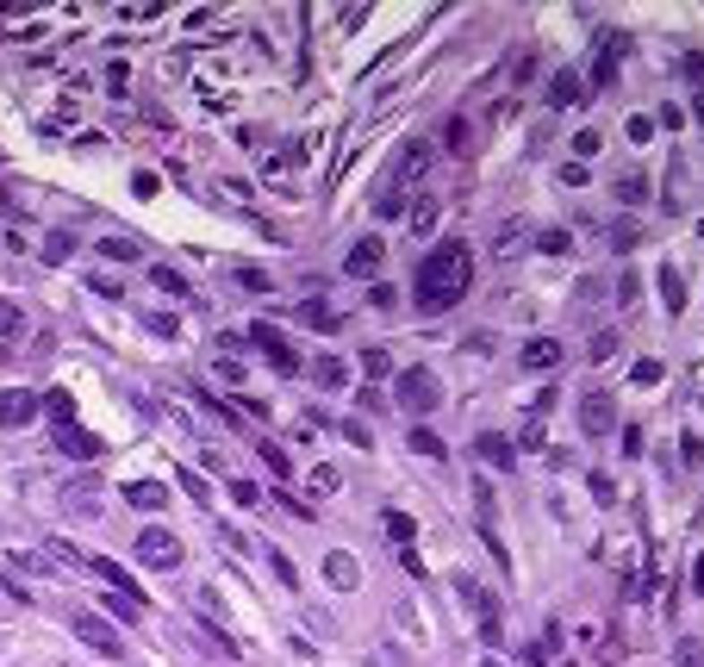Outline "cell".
<instances>
[{
	"label": "cell",
	"mask_w": 704,
	"mask_h": 667,
	"mask_svg": "<svg viewBox=\"0 0 704 667\" xmlns=\"http://www.w3.org/2000/svg\"><path fill=\"white\" fill-rule=\"evenodd\" d=\"M524 667H549V655H543V643H537V649H524Z\"/></svg>",
	"instance_id": "56"
},
{
	"label": "cell",
	"mask_w": 704,
	"mask_h": 667,
	"mask_svg": "<svg viewBox=\"0 0 704 667\" xmlns=\"http://www.w3.org/2000/svg\"><path fill=\"white\" fill-rule=\"evenodd\" d=\"M518 244H530V219H505L493 231V256H518Z\"/></svg>",
	"instance_id": "20"
},
{
	"label": "cell",
	"mask_w": 704,
	"mask_h": 667,
	"mask_svg": "<svg viewBox=\"0 0 704 667\" xmlns=\"http://www.w3.org/2000/svg\"><path fill=\"white\" fill-rule=\"evenodd\" d=\"M368 306H374V312H393V306H399V293H393V287H374V293H368Z\"/></svg>",
	"instance_id": "52"
},
{
	"label": "cell",
	"mask_w": 704,
	"mask_h": 667,
	"mask_svg": "<svg viewBox=\"0 0 704 667\" xmlns=\"http://www.w3.org/2000/svg\"><path fill=\"white\" fill-rule=\"evenodd\" d=\"M393 400L406 405V411H436V405H442V381H436V368H399V381H393Z\"/></svg>",
	"instance_id": "3"
},
{
	"label": "cell",
	"mask_w": 704,
	"mask_h": 667,
	"mask_svg": "<svg viewBox=\"0 0 704 667\" xmlns=\"http://www.w3.org/2000/svg\"><path fill=\"white\" fill-rule=\"evenodd\" d=\"M381 531L393 536V542H399V549H412V536H418V524H412V518H406V512H381Z\"/></svg>",
	"instance_id": "31"
},
{
	"label": "cell",
	"mask_w": 704,
	"mask_h": 667,
	"mask_svg": "<svg viewBox=\"0 0 704 667\" xmlns=\"http://www.w3.org/2000/svg\"><path fill=\"white\" fill-rule=\"evenodd\" d=\"M343 437H349V449H368L374 437H368V424L362 418H343Z\"/></svg>",
	"instance_id": "47"
},
{
	"label": "cell",
	"mask_w": 704,
	"mask_h": 667,
	"mask_svg": "<svg viewBox=\"0 0 704 667\" xmlns=\"http://www.w3.org/2000/svg\"><path fill=\"white\" fill-rule=\"evenodd\" d=\"M132 549H138V561H143V567H156V574H168V567H181V561H187L181 536H175V531H162V524H143Z\"/></svg>",
	"instance_id": "4"
},
{
	"label": "cell",
	"mask_w": 704,
	"mask_h": 667,
	"mask_svg": "<svg viewBox=\"0 0 704 667\" xmlns=\"http://www.w3.org/2000/svg\"><path fill=\"white\" fill-rule=\"evenodd\" d=\"M150 281H156L162 293H175V299H187V293H193V287H187V274H181V268H168V263L150 268Z\"/></svg>",
	"instance_id": "30"
},
{
	"label": "cell",
	"mask_w": 704,
	"mask_h": 667,
	"mask_svg": "<svg viewBox=\"0 0 704 667\" xmlns=\"http://www.w3.org/2000/svg\"><path fill=\"white\" fill-rule=\"evenodd\" d=\"M324 580H331V593H356V586H362L356 555H349V549H331V555H324Z\"/></svg>",
	"instance_id": "11"
},
{
	"label": "cell",
	"mask_w": 704,
	"mask_h": 667,
	"mask_svg": "<svg viewBox=\"0 0 704 667\" xmlns=\"http://www.w3.org/2000/svg\"><path fill=\"white\" fill-rule=\"evenodd\" d=\"M661 212H686V156H680V150H674L667 181H661Z\"/></svg>",
	"instance_id": "13"
},
{
	"label": "cell",
	"mask_w": 704,
	"mask_h": 667,
	"mask_svg": "<svg viewBox=\"0 0 704 667\" xmlns=\"http://www.w3.org/2000/svg\"><path fill=\"white\" fill-rule=\"evenodd\" d=\"M256 449H262V462H269V468H275L281 481H287V474H293V455H287L281 443H256Z\"/></svg>",
	"instance_id": "43"
},
{
	"label": "cell",
	"mask_w": 704,
	"mask_h": 667,
	"mask_svg": "<svg viewBox=\"0 0 704 667\" xmlns=\"http://www.w3.org/2000/svg\"><path fill=\"white\" fill-rule=\"evenodd\" d=\"M356 400H362V411H381V405H387V394H381V387H362Z\"/></svg>",
	"instance_id": "54"
},
{
	"label": "cell",
	"mask_w": 704,
	"mask_h": 667,
	"mask_svg": "<svg viewBox=\"0 0 704 667\" xmlns=\"http://www.w3.org/2000/svg\"><path fill=\"white\" fill-rule=\"evenodd\" d=\"M692 586H699V593H704V555H699V567H692Z\"/></svg>",
	"instance_id": "57"
},
{
	"label": "cell",
	"mask_w": 704,
	"mask_h": 667,
	"mask_svg": "<svg viewBox=\"0 0 704 667\" xmlns=\"http://www.w3.org/2000/svg\"><path fill=\"white\" fill-rule=\"evenodd\" d=\"M38 400H44V411H50L56 424H75V400H69L63 387H56V394H38Z\"/></svg>",
	"instance_id": "37"
},
{
	"label": "cell",
	"mask_w": 704,
	"mask_h": 667,
	"mask_svg": "<svg viewBox=\"0 0 704 667\" xmlns=\"http://www.w3.org/2000/svg\"><path fill=\"white\" fill-rule=\"evenodd\" d=\"M617 306H642V274H636V268L617 274Z\"/></svg>",
	"instance_id": "38"
},
{
	"label": "cell",
	"mask_w": 704,
	"mask_h": 667,
	"mask_svg": "<svg viewBox=\"0 0 704 667\" xmlns=\"http://www.w3.org/2000/svg\"><path fill=\"white\" fill-rule=\"evenodd\" d=\"M69 630H75V637H82L94 655H107V662H119V655H125V637H119V630H113L100 611H75V618H69Z\"/></svg>",
	"instance_id": "5"
},
{
	"label": "cell",
	"mask_w": 704,
	"mask_h": 667,
	"mask_svg": "<svg viewBox=\"0 0 704 667\" xmlns=\"http://www.w3.org/2000/svg\"><path fill=\"white\" fill-rule=\"evenodd\" d=\"M374 212H381V219H399V212H406V194L381 187V194H374Z\"/></svg>",
	"instance_id": "44"
},
{
	"label": "cell",
	"mask_w": 704,
	"mask_h": 667,
	"mask_svg": "<svg viewBox=\"0 0 704 667\" xmlns=\"http://www.w3.org/2000/svg\"><path fill=\"white\" fill-rule=\"evenodd\" d=\"M474 455H480L486 468H499V474H505V468L518 462V449H511V437H493V430H480V437H474Z\"/></svg>",
	"instance_id": "14"
},
{
	"label": "cell",
	"mask_w": 704,
	"mask_h": 667,
	"mask_svg": "<svg viewBox=\"0 0 704 667\" xmlns=\"http://www.w3.org/2000/svg\"><path fill=\"white\" fill-rule=\"evenodd\" d=\"M100 256H113V263H138L143 244H138V238H125V231H113V238H100Z\"/></svg>",
	"instance_id": "26"
},
{
	"label": "cell",
	"mask_w": 704,
	"mask_h": 667,
	"mask_svg": "<svg viewBox=\"0 0 704 667\" xmlns=\"http://www.w3.org/2000/svg\"><path fill=\"white\" fill-rule=\"evenodd\" d=\"M530 244H537L543 256H567V250H573V231H567V225H543V231H530Z\"/></svg>",
	"instance_id": "22"
},
{
	"label": "cell",
	"mask_w": 704,
	"mask_h": 667,
	"mask_svg": "<svg viewBox=\"0 0 704 667\" xmlns=\"http://www.w3.org/2000/svg\"><path fill=\"white\" fill-rule=\"evenodd\" d=\"M38 256H44L50 268H56V263H69V256H75V238H69V231H50V238L38 244Z\"/></svg>",
	"instance_id": "29"
},
{
	"label": "cell",
	"mask_w": 704,
	"mask_h": 667,
	"mask_svg": "<svg viewBox=\"0 0 704 667\" xmlns=\"http://www.w3.org/2000/svg\"><path fill=\"white\" fill-rule=\"evenodd\" d=\"M6 561H13V567H25V574H44V567H50V561H44V555H31V549H13Z\"/></svg>",
	"instance_id": "48"
},
{
	"label": "cell",
	"mask_w": 704,
	"mask_h": 667,
	"mask_svg": "<svg viewBox=\"0 0 704 667\" xmlns=\"http://www.w3.org/2000/svg\"><path fill=\"white\" fill-rule=\"evenodd\" d=\"M299 325H312V331H337V325H343V312H331V306L305 299V306H299Z\"/></svg>",
	"instance_id": "28"
},
{
	"label": "cell",
	"mask_w": 704,
	"mask_h": 667,
	"mask_svg": "<svg viewBox=\"0 0 704 667\" xmlns=\"http://www.w3.org/2000/svg\"><path fill=\"white\" fill-rule=\"evenodd\" d=\"M312 381H318V387H343V381H349V368H343L337 356H318V362H312Z\"/></svg>",
	"instance_id": "33"
},
{
	"label": "cell",
	"mask_w": 704,
	"mask_h": 667,
	"mask_svg": "<svg viewBox=\"0 0 704 667\" xmlns=\"http://www.w3.org/2000/svg\"><path fill=\"white\" fill-rule=\"evenodd\" d=\"M412 449H418V455H430V462H442V455H449V449H442L430 430H412Z\"/></svg>",
	"instance_id": "46"
},
{
	"label": "cell",
	"mask_w": 704,
	"mask_h": 667,
	"mask_svg": "<svg viewBox=\"0 0 704 667\" xmlns=\"http://www.w3.org/2000/svg\"><path fill=\"white\" fill-rule=\"evenodd\" d=\"M175 481H181V493H187V499H193V506H212V487H206V481H200V468H181V474H175Z\"/></svg>",
	"instance_id": "35"
},
{
	"label": "cell",
	"mask_w": 704,
	"mask_h": 667,
	"mask_svg": "<svg viewBox=\"0 0 704 667\" xmlns=\"http://www.w3.org/2000/svg\"><path fill=\"white\" fill-rule=\"evenodd\" d=\"M580 424H586V437L617 430V405H611V394H586V400H580Z\"/></svg>",
	"instance_id": "9"
},
{
	"label": "cell",
	"mask_w": 704,
	"mask_h": 667,
	"mask_svg": "<svg viewBox=\"0 0 704 667\" xmlns=\"http://www.w3.org/2000/svg\"><path fill=\"white\" fill-rule=\"evenodd\" d=\"M699 238H704V219H699Z\"/></svg>",
	"instance_id": "59"
},
{
	"label": "cell",
	"mask_w": 704,
	"mask_h": 667,
	"mask_svg": "<svg viewBox=\"0 0 704 667\" xmlns=\"http://www.w3.org/2000/svg\"><path fill=\"white\" fill-rule=\"evenodd\" d=\"M442 143H449V156H468V119H449L442 126Z\"/></svg>",
	"instance_id": "42"
},
{
	"label": "cell",
	"mask_w": 704,
	"mask_h": 667,
	"mask_svg": "<svg viewBox=\"0 0 704 667\" xmlns=\"http://www.w3.org/2000/svg\"><path fill=\"white\" fill-rule=\"evenodd\" d=\"M680 449H686V468H704V443H699V437H686Z\"/></svg>",
	"instance_id": "55"
},
{
	"label": "cell",
	"mask_w": 704,
	"mask_h": 667,
	"mask_svg": "<svg viewBox=\"0 0 704 667\" xmlns=\"http://www.w3.org/2000/svg\"><path fill=\"white\" fill-rule=\"evenodd\" d=\"M250 343H256V350H262V356H269V362H275L281 375H293V368H299V356L287 350V337L275 331V325H269V318H250Z\"/></svg>",
	"instance_id": "7"
},
{
	"label": "cell",
	"mask_w": 704,
	"mask_h": 667,
	"mask_svg": "<svg viewBox=\"0 0 704 667\" xmlns=\"http://www.w3.org/2000/svg\"><path fill=\"white\" fill-rule=\"evenodd\" d=\"M219 542H225L231 555H250V536H244V531H231V524H219Z\"/></svg>",
	"instance_id": "49"
},
{
	"label": "cell",
	"mask_w": 704,
	"mask_h": 667,
	"mask_svg": "<svg viewBox=\"0 0 704 667\" xmlns=\"http://www.w3.org/2000/svg\"><path fill=\"white\" fill-rule=\"evenodd\" d=\"M125 506H138V512H162V506H168V487H162V481H125Z\"/></svg>",
	"instance_id": "18"
},
{
	"label": "cell",
	"mask_w": 704,
	"mask_h": 667,
	"mask_svg": "<svg viewBox=\"0 0 704 667\" xmlns=\"http://www.w3.org/2000/svg\"><path fill=\"white\" fill-rule=\"evenodd\" d=\"M436 169V143H424V137H412V143H399V156L387 162V181L381 187H393V194H406V187H418L424 175Z\"/></svg>",
	"instance_id": "2"
},
{
	"label": "cell",
	"mask_w": 704,
	"mask_h": 667,
	"mask_svg": "<svg viewBox=\"0 0 704 667\" xmlns=\"http://www.w3.org/2000/svg\"><path fill=\"white\" fill-rule=\"evenodd\" d=\"M562 356H567V350H562V343H555V337H530L518 362H524L530 375H555V368H562Z\"/></svg>",
	"instance_id": "12"
},
{
	"label": "cell",
	"mask_w": 704,
	"mask_h": 667,
	"mask_svg": "<svg viewBox=\"0 0 704 667\" xmlns=\"http://www.w3.org/2000/svg\"><path fill=\"white\" fill-rule=\"evenodd\" d=\"M362 368H368V381H381V375H393V356L374 343V350H362Z\"/></svg>",
	"instance_id": "40"
},
{
	"label": "cell",
	"mask_w": 704,
	"mask_h": 667,
	"mask_svg": "<svg viewBox=\"0 0 704 667\" xmlns=\"http://www.w3.org/2000/svg\"><path fill=\"white\" fill-rule=\"evenodd\" d=\"M381 263H387V244H381V238H356V244H349V256H343V268H349L356 281H374Z\"/></svg>",
	"instance_id": "8"
},
{
	"label": "cell",
	"mask_w": 704,
	"mask_h": 667,
	"mask_svg": "<svg viewBox=\"0 0 704 667\" xmlns=\"http://www.w3.org/2000/svg\"><path fill=\"white\" fill-rule=\"evenodd\" d=\"M468 287H474V250L461 238H449V244H436L418 263L412 299H418V312H449V306L468 299Z\"/></svg>",
	"instance_id": "1"
},
{
	"label": "cell",
	"mask_w": 704,
	"mask_h": 667,
	"mask_svg": "<svg viewBox=\"0 0 704 667\" xmlns=\"http://www.w3.org/2000/svg\"><path fill=\"white\" fill-rule=\"evenodd\" d=\"M623 655H630V649H623V637L611 630V637H605V649H598V662H623Z\"/></svg>",
	"instance_id": "53"
},
{
	"label": "cell",
	"mask_w": 704,
	"mask_h": 667,
	"mask_svg": "<svg viewBox=\"0 0 704 667\" xmlns=\"http://www.w3.org/2000/svg\"><path fill=\"white\" fill-rule=\"evenodd\" d=\"M125 88H132V69L113 63V69H107V94H125Z\"/></svg>",
	"instance_id": "50"
},
{
	"label": "cell",
	"mask_w": 704,
	"mask_h": 667,
	"mask_svg": "<svg viewBox=\"0 0 704 667\" xmlns=\"http://www.w3.org/2000/svg\"><path fill=\"white\" fill-rule=\"evenodd\" d=\"M100 605H107L119 624H143V599H132V593H100Z\"/></svg>",
	"instance_id": "24"
},
{
	"label": "cell",
	"mask_w": 704,
	"mask_h": 667,
	"mask_svg": "<svg viewBox=\"0 0 704 667\" xmlns=\"http://www.w3.org/2000/svg\"><path fill=\"white\" fill-rule=\"evenodd\" d=\"M237 287H244V293H275V274H269V268H256V263H244V268H237Z\"/></svg>",
	"instance_id": "34"
},
{
	"label": "cell",
	"mask_w": 704,
	"mask_h": 667,
	"mask_svg": "<svg viewBox=\"0 0 704 667\" xmlns=\"http://www.w3.org/2000/svg\"><path fill=\"white\" fill-rule=\"evenodd\" d=\"M269 561H275V574H281V586H287V593H299V586H305V574H299V567L287 561L281 549H269Z\"/></svg>",
	"instance_id": "39"
},
{
	"label": "cell",
	"mask_w": 704,
	"mask_h": 667,
	"mask_svg": "<svg viewBox=\"0 0 704 667\" xmlns=\"http://www.w3.org/2000/svg\"><path fill=\"white\" fill-rule=\"evenodd\" d=\"M337 487H343V474H337V468H331V462H318V468H312V474H305V499H331V493H337Z\"/></svg>",
	"instance_id": "23"
},
{
	"label": "cell",
	"mask_w": 704,
	"mask_h": 667,
	"mask_svg": "<svg viewBox=\"0 0 704 667\" xmlns=\"http://www.w3.org/2000/svg\"><path fill=\"white\" fill-rule=\"evenodd\" d=\"M692 119H699V126H704V94H699V100H692Z\"/></svg>",
	"instance_id": "58"
},
{
	"label": "cell",
	"mask_w": 704,
	"mask_h": 667,
	"mask_svg": "<svg viewBox=\"0 0 704 667\" xmlns=\"http://www.w3.org/2000/svg\"><path fill=\"white\" fill-rule=\"evenodd\" d=\"M19 337H25V312L13 299H0V350H13Z\"/></svg>",
	"instance_id": "25"
},
{
	"label": "cell",
	"mask_w": 704,
	"mask_h": 667,
	"mask_svg": "<svg viewBox=\"0 0 704 667\" xmlns=\"http://www.w3.org/2000/svg\"><path fill=\"white\" fill-rule=\"evenodd\" d=\"M193 637H200L219 662H237V655H244V649H237V630H219V624H200V618H193Z\"/></svg>",
	"instance_id": "15"
},
{
	"label": "cell",
	"mask_w": 704,
	"mask_h": 667,
	"mask_svg": "<svg viewBox=\"0 0 704 667\" xmlns=\"http://www.w3.org/2000/svg\"><path fill=\"white\" fill-rule=\"evenodd\" d=\"M611 194H617L623 206H642V200H648V175H642V169H623V175L611 181Z\"/></svg>",
	"instance_id": "21"
},
{
	"label": "cell",
	"mask_w": 704,
	"mask_h": 667,
	"mask_svg": "<svg viewBox=\"0 0 704 667\" xmlns=\"http://www.w3.org/2000/svg\"><path fill=\"white\" fill-rule=\"evenodd\" d=\"M56 449H63V455H75V462H94L107 443H100L94 430H82V424H56Z\"/></svg>",
	"instance_id": "10"
},
{
	"label": "cell",
	"mask_w": 704,
	"mask_h": 667,
	"mask_svg": "<svg viewBox=\"0 0 704 667\" xmlns=\"http://www.w3.org/2000/svg\"><path fill=\"white\" fill-rule=\"evenodd\" d=\"M655 281H661V306H667V318H680V312H686V281H680V268L661 263V268H655Z\"/></svg>",
	"instance_id": "17"
},
{
	"label": "cell",
	"mask_w": 704,
	"mask_h": 667,
	"mask_svg": "<svg viewBox=\"0 0 704 667\" xmlns=\"http://www.w3.org/2000/svg\"><path fill=\"white\" fill-rule=\"evenodd\" d=\"M674 667H704V649L699 643H680V649H674Z\"/></svg>",
	"instance_id": "51"
},
{
	"label": "cell",
	"mask_w": 704,
	"mask_h": 667,
	"mask_svg": "<svg viewBox=\"0 0 704 667\" xmlns=\"http://www.w3.org/2000/svg\"><path fill=\"white\" fill-rule=\"evenodd\" d=\"M436 219H442V200H430V194H418V200L406 206V225H412V238H430V231H436Z\"/></svg>",
	"instance_id": "19"
},
{
	"label": "cell",
	"mask_w": 704,
	"mask_h": 667,
	"mask_svg": "<svg viewBox=\"0 0 704 667\" xmlns=\"http://www.w3.org/2000/svg\"><path fill=\"white\" fill-rule=\"evenodd\" d=\"M38 411H44V400L31 387H0V430H25Z\"/></svg>",
	"instance_id": "6"
},
{
	"label": "cell",
	"mask_w": 704,
	"mask_h": 667,
	"mask_svg": "<svg viewBox=\"0 0 704 667\" xmlns=\"http://www.w3.org/2000/svg\"><path fill=\"white\" fill-rule=\"evenodd\" d=\"M580 94H586V82H580L573 69H555V75H549V107H555V113L580 107Z\"/></svg>",
	"instance_id": "16"
},
{
	"label": "cell",
	"mask_w": 704,
	"mask_h": 667,
	"mask_svg": "<svg viewBox=\"0 0 704 667\" xmlns=\"http://www.w3.org/2000/svg\"><path fill=\"white\" fill-rule=\"evenodd\" d=\"M605 238H611V244H623V250H630V244H636V238H642V225H636V219H617V225H611V231H605Z\"/></svg>",
	"instance_id": "45"
},
{
	"label": "cell",
	"mask_w": 704,
	"mask_h": 667,
	"mask_svg": "<svg viewBox=\"0 0 704 667\" xmlns=\"http://www.w3.org/2000/svg\"><path fill=\"white\" fill-rule=\"evenodd\" d=\"M617 44H623V38H605V50H598V63H592V82H598V88L617 82Z\"/></svg>",
	"instance_id": "27"
},
{
	"label": "cell",
	"mask_w": 704,
	"mask_h": 667,
	"mask_svg": "<svg viewBox=\"0 0 704 667\" xmlns=\"http://www.w3.org/2000/svg\"><path fill=\"white\" fill-rule=\"evenodd\" d=\"M598 150H605V132H598V126H586V132L573 137V162H592Z\"/></svg>",
	"instance_id": "36"
},
{
	"label": "cell",
	"mask_w": 704,
	"mask_h": 667,
	"mask_svg": "<svg viewBox=\"0 0 704 667\" xmlns=\"http://www.w3.org/2000/svg\"><path fill=\"white\" fill-rule=\"evenodd\" d=\"M231 499H237V506H244V512H256V506H262V499H269V493H262V487H256V481H231Z\"/></svg>",
	"instance_id": "41"
},
{
	"label": "cell",
	"mask_w": 704,
	"mask_h": 667,
	"mask_svg": "<svg viewBox=\"0 0 704 667\" xmlns=\"http://www.w3.org/2000/svg\"><path fill=\"white\" fill-rule=\"evenodd\" d=\"M611 356H617V331H592V337H586V362L598 368V362H611Z\"/></svg>",
	"instance_id": "32"
}]
</instances>
